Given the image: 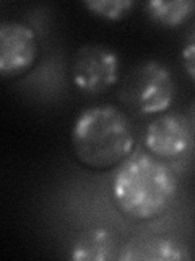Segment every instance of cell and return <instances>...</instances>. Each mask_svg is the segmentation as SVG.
Here are the masks:
<instances>
[{"instance_id": "1", "label": "cell", "mask_w": 195, "mask_h": 261, "mask_svg": "<svg viewBox=\"0 0 195 261\" xmlns=\"http://www.w3.org/2000/svg\"><path fill=\"white\" fill-rule=\"evenodd\" d=\"M177 193L174 171L158 157L135 153L120 163L112 178V196L125 216L150 220L161 216Z\"/></svg>"}, {"instance_id": "2", "label": "cell", "mask_w": 195, "mask_h": 261, "mask_svg": "<svg viewBox=\"0 0 195 261\" xmlns=\"http://www.w3.org/2000/svg\"><path fill=\"white\" fill-rule=\"evenodd\" d=\"M135 137L125 113L112 105L81 111L72 127V149L80 163L93 170H108L130 157Z\"/></svg>"}, {"instance_id": "3", "label": "cell", "mask_w": 195, "mask_h": 261, "mask_svg": "<svg viewBox=\"0 0 195 261\" xmlns=\"http://www.w3.org/2000/svg\"><path fill=\"white\" fill-rule=\"evenodd\" d=\"M128 100L143 114H161L171 108L176 84L171 70L156 61H146L132 72L127 84Z\"/></svg>"}, {"instance_id": "4", "label": "cell", "mask_w": 195, "mask_h": 261, "mask_svg": "<svg viewBox=\"0 0 195 261\" xmlns=\"http://www.w3.org/2000/svg\"><path fill=\"white\" fill-rule=\"evenodd\" d=\"M120 59L114 49L104 44H83L72 62V80L83 93L96 95L117 84Z\"/></svg>"}, {"instance_id": "5", "label": "cell", "mask_w": 195, "mask_h": 261, "mask_svg": "<svg viewBox=\"0 0 195 261\" xmlns=\"http://www.w3.org/2000/svg\"><path fill=\"white\" fill-rule=\"evenodd\" d=\"M39 43L35 30L21 21H2L0 24V73L18 77L35 65Z\"/></svg>"}, {"instance_id": "6", "label": "cell", "mask_w": 195, "mask_h": 261, "mask_svg": "<svg viewBox=\"0 0 195 261\" xmlns=\"http://www.w3.org/2000/svg\"><path fill=\"white\" fill-rule=\"evenodd\" d=\"M143 141L154 157L177 159L192 149L193 130L189 119L177 113H168L146 126Z\"/></svg>"}, {"instance_id": "7", "label": "cell", "mask_w": 195, "mask_h": 261, "mask_svg": "<svg viewBox=\"0 0 195 261\" xmlns=\"http://www.w3.org/2000/svg\"><path fill=\"white\" fill-rule=\"evenodd\" d=\"M114 237L108 228H89L73 242L70 258L77 261H108L114 258Z\"/></svg>"}, {"instance_id": "8", "label": "cell", "mask_w": 195, "mask_h": 261, "mask_svg": "<svg viewBox=\"0 0 195 261\" xmlns=\"http://www.w3.org/2000/svg\"><path fill=\"white\" fill-rule=\"evenodd\" d=\"M128 255H122L120 258L132 259H190V253L184 245L173 239H151L143 240L142 245H137L134 248H127Z\"/></svg>"}, {"instance_id": "9", "label": "cell", "mask_w": 195, "mask_h": 261, "mask_svg": "<svg viewBox=\"0 0 195 261\" xmlns=\"http://www.w3.org/2000/svg\"><path fill=\"white\" fill-rule=\"evenodd\" d=\"M146 15L150 18L166 28H177L185 23L193 15L195 2L190 0H151L145 5Z\"/></svg>"}, {"instance_id": "10", "label": "cell", "mask_w": 195, "mask_h": 261, "mask_svg": "<svg viewBox=\"0 0 195 261\" xmlns=\"http://www.w3.org/2000/svg\"><path fill=\"white\" fill-rule=\"evenodd\" d=\"M83 5L88 12H91L103 20L117 21L125 18L137 4L134 0H86Z\"/></svg>"}, {"instance_id": "11", "label": "cell", "mask_w": 195, "mask_h": 261, "mask_svg": "<svg viewBox=\"0 0 195 261\" xmlns=\"http://www.w3.org/2000/svg\"><path fill=\"white\" fill-rule=\"evenodd\" d=\"M181 59H182V65H184L187 77H189L192 80V84L195 85V33L184 44L182 53H181Z\"/></svg>"}, {"instance_id": "12", "label": "cell", "mask_w": 195, "mask_h": 261, "mask_svg": "<svg viewBox=\"0 0 195 261\" xmlns=\"http://www.w3.org/2000/svg\"><path fill=\"white\" fill-rule=\"evenodd\" d=\"M189 122H190V127L193 130V136H195V103L192 105L190 113H189Z\"/></svg>"}]
</instances>
